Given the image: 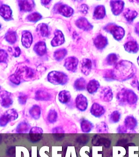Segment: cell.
<instances>
[{
	"mask_svg": "<svg viewBox=\"0 0 139 157\" xmlns=\"http://www.w3.org/2000/svg\"><path fill=\"white\" fill-rule=\"evenodd\" d=\"M21 77L19 73L16 72L14 74L12 75L9 77V79L10 82L13 84L19 85L21 82Z\"/></svg>",
	"mask_w": 139,
	"mask_h": 157,
	"instance_id": "60d3db41",
	"label": "cell"
},
{
	"mask_svg": "<svg viewBox=\"0 0 139 157\" xmlns=\"http://www.w3.org/2000/svg\"><path fill=\"white\" fill-rule=\"evenodd\" d=\"M4 114H5L10 121H14L19 117L17 112L14 109H9L7 110Z\"/></svg>",
	"mask_w": 139,
	"mask_h": 157,
	"instance_id": "e575fe53",
	"label": "cell"
},
{
	"mask_svg": "<svg viewBox=\"0 0 139 157\" xmlns=\"http://www.w3.org/2000/svg\"><path fill=\"white\" fill-rule=\"evenodd\" d=\"M54 10L65 17H70L73 14L74 10L70 6L63 3H58L54 7Z\"/></svg>",
	"mask_w": 139,
	"mask_h": 157,
	"instance_id": "8992f818",
	"label": "cell"
},
{
	"mask_svg": "<svg viewBox=\"0 0 139 157\" xmlns=\"http://www.w3.org/2000/svg\"><path fill=\"white\" fill-rule=\"evenodd\" d=\"M132 86L136 88L139 91V82L137 80H134L131 83Z\"/></svg>",
	"mask_w": 139,
	"mask_h": 157,
	"instance_id": "11a10c76",
	"label": "cell"
},
{
	"mask_svg": "<svg viewBox=\"0 0 139 157\" xmlns=\"http://www.w3.org/2000/svg\"><path fill=\"white\" fill-rule=\"evenodd\" d=\"M9 122H10V121L5 114H3L1 116L0 118V126L1 127H5Z\"/></svg>",
	"mask_w": 139,
	"mask_h": 157,
	"instance_id": "bcb514c9",
	"label": "cell"
},
{
	"mask_svg": "<svg viewBox=\"0 0 139 157\" xmlns=\"http://www.w3.org/2000/svg\"><path fill=\"white\" fill-rule=\"evenodd\" d=\"M124 1H111L110 6L112 11L115 15L118 16L123 12L124 7Z\"/></svg>",
	"mask_w": 139,
	"mask_h": 157,
	"instance_id": "7c38bea8",
	"label": "cell"
},
{
	"mask_svg": "<svg viewBox=\"0 0 139 157\" xmlns=\"http://www.w3.org/2000/svg\"><path fill=\"white\" fill-rule=\"evenodd\" d=\"M127 142V140L126 139H122L119 140L118 141L117 143V146L123 145Z\"/></svg>",
	"mask_w": 139,
	"mask_h": 157,
	"instance_id": "6f0895ef",
	"label": "cell"
},
{
	"mask_svg": "<svg viewBox=\"0 0 139 157\" xmlns=\"http://www.w3.org/2000/svg\"><path fill=\"white\" fill-rule=\"evenodd\" d=\"M80 127L83 132L88 133L92 131L94 128V125L89 120L83 119L80 122Z\"/></svg>",
	"mask_w": 139,
	"mask_h": 157,
	"instance_id": "7402d4cb",
	"label": "cell"
},
{
	"mask_svg": "<svg viewBox=\"0 0 139 157\" xmlns=\"http://www.w3.org/2000/svg\"><path fill=\"white\" fill-rule=\"evenodd\" d=\"M100 99L105 102H110L113 100V94L110 87H105L102 88L100 93Z\"/></svg>",
	"mask_w": 139,
	"mask_h": 157,
	"instance_id": "9c48e42d",
	"label": "cell"
},
{
	"mask_svg": "<svg viewBox=\"0 0 139 157\" xmlns=\"http://www.w3.org/2000/svg\"><path fill=\"white\" fill-rule=\"evenodd\" d=\"M105 108L98 103L95 102L92 104L90 113L91 115L96 118H100L103 116L106 113Z\"/></svg>",
	"mask_w": 139,
	"mask_h": 157,
	"instance_id": "ba28073f",
	"label": "cell"
},
{
	"mask_svg": "<svg viewBox=\"0 0 139 157\" xmlns=\"http://www.w3.org/2000/svg\"><path fill=\"white\" fill-rule=\"evenodd\" d=\"M50 1H50V0L49 1V0H45V1H41V2L42 4L46 5L48 4Z\"/></svg>",
	"mask_w": 139,
	"mask_h": 157,
	"instance_id": "680465c9",
	"label": "cell"
},
{
	"mask_svg": "<svg viewBox=\"0 0 139 157\" xmlns=\"http://www.w3.org/2000/svg\"><path fill=\"white\" fill-rule=\"evenodd\" d=\"M133 64L127 61H121L113 71L114 80L121 81L126 80L134 76V69Z\"/></svg>",
	"mask_w": 139,
	"mask_h": 157,
	"instance_id": "6da1fadb",
	"label": "cell"
},
{
	"mask_svg": "<svg viewBox=\"0 0 139 157\" xmlns=\"http://www.w3.org/2000/svg\"><path fill=\"white\" fill-rule=\"evenodd\" d=\"M0 14L5 20H10L12 18V11L10 7L6 5H2L0 8Z\"/></svg>",
	"mask_w": 139,
	"mask_h": 157,
	"instance_id": "ffe728a7",
	"label": "cell"
},
{
	"mask_svg": "<svg viewBox=\"0 0 139 157\" xmlns=\"http://www.w3.org/2000/svg\"><path fill=\"white\" fill-rule=\"evenodd\" d=\"M121 114L118 110L113 111L109 116V121L111 124H116L120 121Z\"/></svg>",
	"mask_w": 139,
	"mask_h": 157,
	"instance_id": "1f68e13d",
	"label": "cell"
},
{
	"mask_svg": "<svg viewBox=\"0 0 139 157\" xmlns=\"http://www.w3.org/2000/svg\"><path fill=\"white\" fill-rule=\"evenodd\" d=\"M124 125L127 130L134 131L137 127V120L133 115H128L124 119Z\"/></svg>",
	"mask_w": 139,
	"mask_h": 157,
	"instance_id": "8fae6325",
	"label": "cell"
},
{
	"mask_svg": "<svg viewBox=\"0 0 139 157\" xmlns=\"http://www.w3.org/2000/svg\"><path fill=\"white\" fill-rule=\"evenodd\" d=\"M20 10L23 12H30L35 7V2L33 1H18Z\"/></svg>",
	"mask_w": 139,
	"mask_h": 157,
	"instance_id": "ac0fdd59",
	"label": "cell"
},
{
	"mask_svg": "<svg viewBox=\"0 0 139 157\" xmlns=\"http://www.w3.org/2000/svg\"><path fill=\"white\" fill-rule=\"evenodd\" d=\"M42 17L38 12H34L30 13L27 17L26 19L30 22H36L42 18Z\"/></svg>",
	"mask_w": 139,
	"mask_h": 157,
	"instance_id": "ab89813d",
	"label": "cell"
},
{
	"mask_svg": "<svg viewBox=\"0 0 139 157\" xmlns=\"http://www.w3.org/2000/svg\"><path fill=\"white\" fill-rule=\"evenodd\" d=\"M106 15V10L104 6L100 5L95 8L93 13V18L96 20L102 19Z\"/></svg>",
	"mask_w": 139,
	"mask_h": 157,
	"instance_id": "d4e9b609",
	"label": "cell"
},
{
	"mask_svg": "<svg viewBox=\"0 0 139 157\" xmlns=\"http://www.w3.org/2000/svg\"><path fill=\"white\" fill-rule=\"evenodd\" d=\"M6 153L7 155L10 157H15L16 148L15 147H10L7 149Z\"/></svg>",
	"mask_w": 139,
	"mask_h": 157,
	"instance_id": "681fc988",
	"label": "cell"
},
{
	"mask_svg": "<svg viewBox=\"0 0 139 157\" xmlns=\"http://www.w3.org/2000/svg\"><path fill=\"white\" fill-rule=\"evenodd\" d=\"M52 96L48 92L44 90H39L35 93V99L36 100L47 101L50 100Z\"/></svg>",
	"mask_w": 139,
	"mask_h": 157,
	"instance_id": "44dd1931",
	"label": "cell"
},
{
	"mask_svg": "<svg viewBox=\"0 0 139 157\" xmlns=\"http://www.w3.org/2000/svg\"><path fill=\"white\" fill-rule=\"evenodd\" d=\"M37 31L43 37H47L49 34L48 26L46 23H42L39 25L37 28Z\"/></svg>",
	"mask_w": 139,
	"mask_h": 157,
	"instance_id": "d6a6232c",
	"label": "cell"
},
{
	"mask_svg": "<svg viewBox=\"0 0 139 157\" xmlns=\"http://www.w3.org/2000/svg\"><path fill=\"white\" fill-rule=\"evenodd\" d=\"M32 41L33 37L31 33L28 31H24L22 36V43L23 46L26 48H30Z\"/></svg>",
	"mask_w": 139,
	"mask_h": 157,
	"instance_id": "d6986e66",
	"label": "cell"
},
{
	"mask_svg": "<svg viewBox=\"0 0 139 157\" xmlns=\"http://www.w3.org/2000/svg\"><path fill=\"white\" fill-rule=\"evenodd\" d=\"M29 113L33 118L36 120H38L41 115V108L39 105L35 104L30 109Z\"/></svg>",
	"mask_w": 139,
	"mask_h": 157,
	"instance_id": "f1b7e54d",
	"label": "cell"
},
{
	"mask_svg": "<svg viewBox=\"0 0 139 157\" xmlns=\"http://www.w3.org/2000/svg\"><path fill=\"white\" fill-rule=\"evenodd\" d=\"M0 101L1 105L3 108L6 109L10 107L14 102L13 94L7 91H2L1 92Z\"/></svg>",
	"mask_w": 139,
	"mask_h": 157,
	"instance_id": "5b68a950",
	"label": "cell"
},
{
	"mask_svg": "<svg viewBox=\"0 0 139 157\" xmlns=\"http://www.w3.org/2000/svg\"><path fill=\"white\" fill-rule=\"evenodd\" d=\"M52 132L53 133H64V130L63 128L60 127H55L52 130Z\"/></svg>",
	"mask_w": 139,
	"mask_h": 157,
	"instance_id": "db71d44e",
	"label": "cell"
},
{
	"mask_svg": "<svg viewBox=\"0 0 139 157\" xmlns=\"http://www.w3.org/2000/svg\"><path fill=\"white\" fill-rule=\"evenodd\" d=\"M90 140V137L86 135H82L78 137L77 141L80 144H85Z\"/></svg>",
	"mask_w": 139,
	"mask_h": 157,
	"instance_id": "7bdbcfd3",
	"label": "cell"
},
{
	"mask_svg": "<svg viewBox=\"0 0 139 157\" xmlns=\"http://www.w3.org/2000/svg\"><path fill=\"white\" fill-rule=\"evenodd\" d=\"M75 105L76 108L80 111H85L88 106V101L87 98L82 94H79L75 99Z\"/></svg>",
	"mask_w": 139,
	"mask_h": 157,
	"instance_id": "52a82bcc",
	"label": "cell"
},
{
	"mask_svg": "<svg viewBox=\"0 0 139 157\" xmlns=\"http://www.w3.org/2000/svg\"><path fill=\"white\" fill-rule=\"evenodd\" d=\"M104 77V79L107 81L114 80L113 71L110 70V71H107V72H106Z\"/></svg>",
	"mask_w": 139,
	"mask_h": 157,
	"instance_id": "7dc6e473",
	"label": "cell"
},
{
	"mask_svg": "<svg viewBox=\"0 0 139 157\" xmlns=\"http://www.w3.org/2000/svg\"><path fill=\"white\" fill-rule=\"evenodd\" d=\"M92 144L94 146L103 145L105 148H108L110 147L111 141L108 138L100 137L96 135L93 138Z\"/></svg>",
	"mask_w": 139,
	"mask_h": 157,
	"instance_id": "4fadbf2b",
	"label": "cell"
},
{
	"mask_svg": "<svg viewBox=\"0 0 139 157\" xmlns=\"http://www.w3.org/2000/svg\"><path fill=\"white\" fill-rule=\"evenodd\" d=\"M108 43L107 38L101 34L97 36L94 40V44L99 50H102L104 48Z\"/></svg>",
	"mask_w": 139,
	"mask_h": 157,
	"instance_id": "2e32d148",
	"label": "cell"
},
{
	"mask_svg": "<svg viewBox=\"0 0 139 157\" xmlns=\"http://www.w3.org/2000/svg\"><path fill=\"white\" fill-rule=\"evenodd\" d=\"M8 55L6 52L1 49L0 50V61L1 63L6 62L8 59Z\"/></svg>",
	"mask_w": 139,
	"mask_h": 157,
	"instance_id": "c3c4849f",
	"label": "cell"
},
{
	"mask_svg": "<svg viewBox=\"0 0 139 157\" xmlns=\"http://www.w3.org/2000/svg\"><path fill=\"white\" fill-rule=\"evenodd\" d=\"M27 96L24 93H20L18 97V101L21 105H25L27 99Z\"/></svg>",
	"mask_w": 139,
	"mask_h": 157,
	"instance_id": "f6af8a7d",
	"label": "cell"
},
{
	"mask_svg": "<svg viewBox=\"0 0 139 157\" xmlns=\"http://www.w3.org/2000/svg\"><path fill=\"white\" fill-rule=\"evenodd\" d=\"M5 39L9 44H13L16 42L17 40L16 33L14 31L9 30L5 35Z\"/></svg>",
	"mask_w": 139,
	"mask_h": 157,
	"instance_id": "836d02e7",
	"label": "cell"
},
{
	"mask_svg": "<svg viewBox=\"0 0 139 157\" xmlns=\"http://www.w3.org/2000/svg\"><path fill=\"white\" fill-rule=\"evenodd\" d=\"M117 132L118 133H126L127 132V129L124 125H120L117 129Z\"/></svg>",
	"mask_w": 139,
	"mask_h": 157,
	"instance_id": "816d5d0a",
	"label": "cell"
},
{
	"mask_svg": "<svg viewBox=\"0 0 139 157\" xmlns=\"http://www.w3.org/2000/svg\"><path fill=\"white\" fill-rule=\"evenodd\" d=\"M55 36L51 42V44L53 47L59 46L64 43V36L61 31L57 30L54 33Z\"/></svg>",
	"mask_w": 139,
	"mask_h": 157,
	"instance_id": "e0dca14e",
	"label": "cell"
},
{
	"mask_svg": "<svg viewBox=\"0 0 139 157\" xmlns=\"http://www.w3.org/2000/svg\"><path fill=\"white\" fill-rule=\"evenodd\" d=\"M96 130L98 133H108V125L104 121H101L97 125Z\"/></svg>",
	"mask_w": 139,
	"mask_h": 157,
	"instance_id": "74e56055",
	"label": "cell"
},
{
	"mask_svg": "<svg viewBox=\"0 0 139 157\" xmlns=\"http://www.w3.org/2000/svg\"><path fill=\"white\" fill-rule=\"evenodd\" d=\"M104 30L112 34L115 40H120L124 37L125 31L122 27L114 23H110L104 28Z\"/></svg>",
	"mask_w": 139,
	"mask_h": 157,
	"instance_id": "277c9868",
	"label": "cell"
},
{
	"mask_svg": "<svg viewBox=\"0 0 139 157\" xmlns=\"http://www.w3.org/2000/svg\"><path fill=\"white\" fill-rule=\"evenodd\" d=\"M34 49L35 52L40 56L44 55L47 51L46 43L43 41L38 42L35 44Z\"/></svg>",
	"mask_w": 139,
	"mask_h": 157,
	"instance_id": "4316f807",
	"label": "cell"
},
{
	"mask_svg": "<svg viewBox=\"0 0 139 157\" xmlns=\"http://www.w3.org/2000/svg\"><path fill=\"white\" fill-rule=\"evenodd\" d=\"M80 67L82 72L87 76L90 74L92 68V62L88 59H83L80 62Z\"/></svg>",
	"mask_w": 139,
	"mask_h": 157,
	"instance_id": "9a60e30c",
	"label": "cell"
},
{
	"mask_svg": "<svg viewBox=\"0 0 139 157\" xmlns=\"http://www.w3.org/2000/svg\"><path fill=\"white\" fill-rule=\"evenodd\" d=\"M20 54V50L19 47L14 48V51L13 55L15 57H18Z\"/></svg>",
	"mask_w": 139,
	"mask_h": 157,
	"instance_id": "9f6ffc18",
	"label": "cell"
},
{
	"mask_svg": "<svg viewBox=\"0 0 139 157\" xmlns=\"http://www.w3.org/2000/svg\"><path fill=\"white\" fill-rule=\"evenodd\" d=\"M137 15L136 11L127 9L124 13V17L127 21L129 22H132Z\"/></svg>",
	"mask_w": 139,
	"mask_h": 157,
	"instance_id": "4dcf8cb0",
	"label": "cell"
},
{
	"mask_svg": "<svg viewBox=\"0 0 139 157\" xmlns=\"http://www.w3.org/2000/svg\"><path fill=\"white\" fill-rule=\"evenodd\" d=\"M137 61L138 64L139 66V57H138Z\"/></svg>",
	"mask_w": 139,
	"mask_h": 157,
	"instance_id": "91938a15",
	"label": "cell"
},
{
	"mask_svg": "<svg viewBox=\"0 0 139 157\" xmlns=\"http://www.w3.org/2000/svg\"><path fill=\"white\" fill-rule=\"evenodd\" d=\"M88 10V6L86 4H83L81 6H80V11L82 13H84V14H86V13H87Z\"/></svg>",
	"mask_w": 139,
	"mask_h": 157,
	"instance_id": "f5cc1de1",
	"label": "cell"
},
{
	"mask_svg": "<svg viewBox=\"0 0 139 157\" xmlns=\"http://www.w3.org/2000/svg\"><path fill=\"white\" fill-rule=\"evenodd\" d=\"M77 26L85 31H90L92 29L93 26L85 17H80L76 21Z\"/></svg>",
	"mask_w": 139,
	"mask_h": 157,
	"instance_id": "5bb4252c",
	"label": "cell"
},
{
	"mask_svg": "<svg viewBox=\"0 0 139 157\" xmlns=\"http://www.w3.org/2000/svg\"><path fill=\"white\" fill-rule=\"evenodd\" d=\"M100 86V84L98 81L93 79L89 82L86 86V89L89 93L93 94L97 92Z\"/></svg>",
	"mask_w": 139,
	"mask_h": 157,
	"instance_id": "603a6c76",
	"label": "cell"
},
{
	"mask_svg": "<svg viewBox=\"0 0 139 157\" xmlns=\"http://www.w3.org/2000/svg\"><path fill=\"white\" fill-rule=\"evenodd\" d=\"M25 72V77L27 78H32L35 76V72L34 70L29 67H25L24 68Z\"/></svg>",
	"mask_w": 139,
	"mask_h": 157,
	"instance_id": "ee69618b",
	"label": "cell"
},
{
	"mask_svg": "<svg viewBox=\"0 0 139 157\" xmlns=\"http://www.w3.org/2000/svg\"><path fill=\"white\" fill-rule=\"evenodd\" d=\"M79 62V60L77 58L70 56L66 59L64 66L68 71L75 72L76 71Z\"/></svg>",
	"mask_w": 139,
	"mask_h": 157,
	"instance_id": "30bf717a",
	"label": "cell"
},
{
	"mask_svg": "<svg viewBox=\"0 0 139 157\" xmlns=\"http://www.w3.org/2000/svg\"><path fill=\"white\" fill-rule=\"evenodd\" d=\"M116 98L121 106L125 105L126 103L130 105H135L138 100L137 95L134 91L125 88H123L117 93Z\"/></svg>",
	"mask_w": 139,
	"mask_h": 157,
	"instance_id": "7a4b0ae2",
	"label": "cell"
},
{
	"mask_svg": "<svg viewBox=\"0 0 139 157\" xmlns=\"http://www.w3.org/2000/svg\"><path fill=\"white\" fill-rule=\"evenodd\" d=\"M42 137V134L30 133L28 138L30 142L36 143L41 140Z\"/></svg>",
	"mask_w": 139,
	"mask_h": 157,
	"instance_id": "b9f144b4",
	"label": "cell"
},
{
	"mask_svg": "<svg viewBox=\"0 0 139 157\" xmlns=\"http://www.w3.org/2000/svg\"><path fill=\"white\" fill-rule=\"evenodd\" d=\"M67 54V51L65 49H60L55 52L53 56L56 60L59 61L63 59Z\"/></svg>",
	"mask_w": 139,
	"mask_h": 157,
	"instance_id": "8d00e7d4",
	"label": "cell"
},
{
	"mask_svg": "<svg viewBox=\"0 0 139 157\" xmlns=\"http://www.w3.org/2000/svg\"><path fill=\"white\" fill-rule=\"evenodd\" d=\"M71 95L70 92L68 90L61 91L58 94V100L62 104H67L70 101Z\"/></svg>",
	"mask_w": 139,
	"mask_h": 157,
	"instance_id": "484cf974",
	"label": "cell"
},
{
	"mask_svg": "<svg viewBox=\"0 0 139 157\" xmlns=\"http://www.w3.org/2000/svg\"><path fill=\"white\" fill-rule=\"evenodd\" d=\"M118 56L116 54L112 53L108 55L106 59V62L107 64L109 66H113L118 61Z\"/></svg>",
	"mask_w": 139,
	"mask_h": 157,
	"instance_id": "f35d334b",
	"label": "cell"
},
{
	"mask_svg": "<svg viewBox=\"0 0 139 157\" xmlns=\"http://www.w3.org/2000/svg\"><path fill=\"white\" fill-rule=\"evenodd\" d=\"M30 124L26 121H23L20 123L17 126L16 131L17 133H26L30 130Z\"/></svg>",
	"mask_w": 139,
	"mask_h": 157,
	"instance_id": "83f0119b",
	"label": "cell"
},
{
	"mask_svg": "<svg viewBox=\"0 0 139 157\" xmlns=\"http://www.w3.org/2000/svg\"><path fill=\"white\" fill-rule=\"evenodd\" d=\"M43 132V130L41 127H38V126H34L30 130V133H37L42 134Z\"/></svg>",
	"mask_w": 139,
	"mask_h": 157,
	"instance_id": "f907efd6",
	"label": "cell"
},
{
	"mask_svg": "<svg viewBox=\"0 0 139 157\" xmlns=\"http://www.w3.org/2000/svg\"><path fill=\"white\" fill-rule=\"evenodd\" d=\"M58 117V113L55 109H51L49 110L47 117L49 122L51 124L54 123L57 121Z\"/></svg>",
	"mask_w": 139,
	"mask_h": 157,
	"instance_id": "d590c367",
	"label": "cell"
},
{
	"mask_svg": "<svg viewBox=\"0 0 139 157\" xmlns=\"http://www.w3.org/2000/svg\"><path fill=\"white\" fill-rule=\"evenodd\" d=\"M124 49L128 52L136 53L139 50V45L135 41H130L126 43Z\"/></svg>",
	"mask_w": 139,
	"mask_h": 157,
	"instance_id": "cb8c5ba5",
	"label": "cell"
},
{
	"mask_svg": "<svg viewBox=\"0 0 139 157\" xmlns=\"http://www.w3.org/2000/svg\"><path fill=\"white\" fill-rule=\"evenodd\" d=\"M86 87V81L83 77L78 78L74 83V88L77 91L85 90Z\"/></svg>",
	"mask_w": 139,
	"mask_h": 157,
	"instance_id": "f546056e",
	"label": "cell"
},
{
	"mask_svg": "<svg viewBox=\"0 0 139 157\" xmlns=\"http://www.w3.org/2000/svg\"><path fill=\"white\" fill-rule=\"evenodd\" d=\"M47 78L49 82L55 85H64L66 84L69 80L68 75L65 73L56 71L49 72Z\"/></svg>",
	"mask_w": 139,
	"mask_h": 157,
	"instance_id": "3957f363",
	"label": "cell"
}]
</instances>
